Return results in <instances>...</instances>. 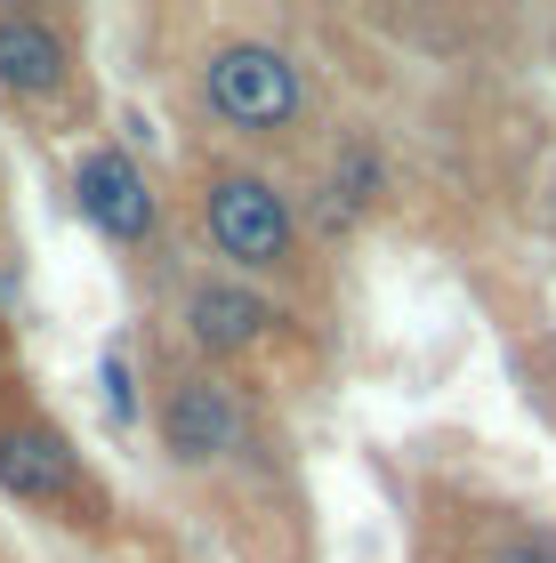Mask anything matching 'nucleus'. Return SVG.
<instances>
[{
	"label": "nucleus",
	"mask_w": 556,
	"mask_h": 563,
	"mask_svg": "<svg viewBox=\"0 0 556 563\" xmlns=\"http://www.w3.org/2000/svg\"><path fill=\"white\" fill-rule=\"evenodd\" d=\"M130 354L145 387V434H154L170 483L194 499V523L210 531V548L226 563H323V523L307 467H298L291 402L194 363L154 322H138Z\"/></svg>",
	"instance_id": "1"
},
{
	"label": "nucleus",
	"mask_w": 556,
	"mask_h": 563,
	"mask_svg": "<svg viewBox=\"0 0 556 563\" xmlns=\"http://www.w3.org/2000/svg\"><path fill=\"white\" fill-rule=\"evenodd\" d=\"M170 24V113L186 153H235L274 177H307L339 121L315 16L298 9H178Z\"/></svg>",
	"instance_id": "2"
},
{
	"label": "nucleus",
	"mask_w": 556,
	"mask_h": 563,
	"mask_svg": "<svg viewBox=\"0 0 556 563\" xmlns=\"http://www.w3.org/2000/svg\"><path fill=\"white\" fill-rule=\"evenodd\" d=\"M178 242L201 266L250 282V290L298 306L307 322L339 330V298H347V266L307 234L291 201V177H274L235 153H186L178 162Z\"/></svg>",
	"instance_id": "3"
},
{
	"label": "nucleus",
	"mask_w": 556,
	"mask_h": 563,
	"mask_svg": "<svg viewBox=\"0 0 556 563\" xmlns=\"http://www.w3.org/2000/svg\"><path fill=\"white\" fill-rule=\"evenodd\" d=\"M138 322H154L162 339H178L194 363H210L242 387H266V395H323V378L339 363V330L331 322H307L298 306L250 290V282L201 266L194 250H178L154 282L138 290Z\"/></svg>",
	"instance_id": "4"
},
{
	"label": "nucleus",
	"mask_w": 556,
	"mask_h": 563,
	"mask_svg": "<svg viewBox=\"0 0 556 563\" xmlns=\"http://www.w3.org/2000/svg\"><path fill=\"white\" fill-rule=\"evenodd\" d=\"M395 492H403V563H556V516L509 475H484L427 443Z\"/></svg>",
	"instance_id": "5"
},
{
	"label": "nucleus",
	"mask_w": 556,
	"mask_h": 563,
	"mask_svg": "<svg viewBox=\"0 0 556 563\" xmlns=\"http://www.w3.org/2000/svg\"><path fill=\"white\" fill-rule=\"evenodd\" d=\"M0 106L33 130L81 137L106 97L89 73V16L65 0H0Z\"/></svg>",
	"instance_id": "6"
},
{
	"label": "nucleus",
	"mask_w": 556,
	"mask_h": 563,
	"mask_svg": "<svg viewBox=\"0 0 556 563\" xmlns=\"http://www.w3.org/2000/svg\"><path fill=\"white\" fill-rule=\"evenodd\" d=\"M0 499H17L24 516L81 531V540H113L121 507L106 492V475L89 467V451L65 434L57 411H41L24 395V378H0Z\"/></svg>",
	"instance_id": "7"
},
{
	"label": "nucleus",
	"mask_w": 556,
	"mask_h": 563,
	"mask_svg": "<svg viewBox=\"0 0 556 563\" xmlns=\"http://www.w3.org/2000/svg\"><path fill=\"white\" fill-rule=\"evenodd\" d=\"M73 210H81L89 234L130 266L138 290L186 250L178 242V210H170L162 177L145 169V153L130 137H89L81 153H73Z\"/></svg>",
	"instance_id": "8"
},
{
	"label": "nucleus",
	"mask_w": 556,
	"mask_h": 563,
	"mask_svg": "<svg viewBox=\"0 0 556 563\" xmlns=\"http://www.w3.org/2000/svg\"><path fill=\"white\" fill-rule=\"evenodd\" d=\"M509 378L524 395V411H533L548 434H556V322H509Z\"/></svg>",
	"instance_id": "9"
},
{
	"label": "nucleus",
	"mask_w": 556,
	"mask_h": 563,
	"mask_svg": "<svg viewBox=\"0 0 556 563\" xmlns=\"http://www.w3.org/2000/svg\"><path fill=\"white\" fill-rule=\"evenodd\" d=\"M97 387H106V419H113L121 434L145 427V387H138V354H130V339L106 346V363H97Z\"/></svg>",
	"instance_id": "10"
},
{
	"label": "nucleus",
	"mask_w": 556,
	"mask_h": 563,
	"mask_svg": "<svg viewBox=\"0 0 556 563\" xmlns=\"http://www.w3.org/2000/svg\"><path fill=\"white\" fill-rule=\"evenodd\" d=\"M533 218H541V234H548V250H556V153H548L541 177H533Z\"/></svg>",
	"instance_id": "11"
},
{
	"label": "nucleus",
	"mask_w": 556,
	"mask_h": 563,
	"mask_svg": "<svg viewBox=\"0 0 556 563\" xmlns=\"http://www.w3.org/2000/svg\"><path fill=\"white\" fill-rule=\"evenodd\" d=\"M0 225H9V201H0Z\"/></svg>",
	"instance_id": "12"
}]
</instances>
